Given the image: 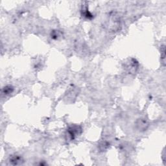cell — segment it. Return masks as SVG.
I'll use <instances>...</instances> for the list:
<instances>
[{
	"instance_id": "obj_3",
	"label": "cell",
	"mask_w": 166,
	"mask_h": 166,
	"mask_svg": "<svg viewBox=\"0 0 166 166\" xmlns=\"http://www.w3.org/2000/svg\"><path fill=\"white\" fill-rule=\"evenodd\" d=\"M12 88L11 87V86H9V88L6 87L5 88V93H6V94H11V92H12Z\"/></svg>"
},
{
	"instance_id": "obj_1",
	"label": "cell",
	"mask_w": 166,
	"mask_h": 166,
	"mask_svg": "<svg viewBox=\"0 0 166 166\" xmlns=\"http://www.w3.org/2000/svg\"><path fill=\"white\" fill-rule=\"evenodd\" d=\"M108 29L113 31H117L119 30L121 27V20L117 15L113 14H111L108 21Z\"/></svg>"
},
{
	"instance_id": "obj_2",
	"label": "cell",
	"mask_w": 166,
	"mask_h": 166,
	"mask_svg": "<svg viewBox=\"0 0 166 166\" xmlns=\"http://www.w3.org/2000/svg\"><path fill=\"white\" fill-rule=\"evenodd\" d=\"M21 160H22V159H21V157L18 156H16L12 157L10 162H11L14 165H18L21 164V162H22Z\"/></svg>"
}]
</instances>
